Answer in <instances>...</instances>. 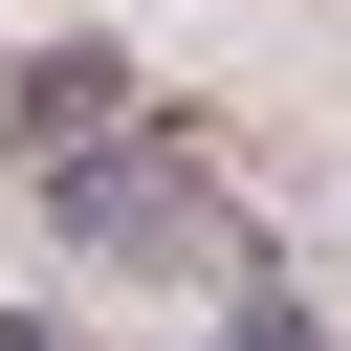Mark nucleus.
Listing matches in <instances>:
<instances>
[{
    "label": "nucleus",
    "mask_w": 351,
    "mask_h": 351,
    "mask_svg": "<svg viewBox=\"0 0 351 351\" xmlns=\"http://www.w3.org/2000/svg\"><path fill=\"white\" fill-rule=\"evenodd\" d=\"M44 219H66L88 263H154V285H285V263H263V219H241L176 132H110L88 176H44Z\"/></svg>",
    "instance_id": "1"
},
{
    "label": "nucleus",
    "mask_w": 351,
    "mask_h": 351,
    "mask_svg": "<svg viewBox=\"0 0 351 351\" xmlns=\"http://www.w3.org/2000/svg\"><path fill=\"white\" fill-rule=\"evenodd\" d=\"M110 132H154V110H132V44H22V66H0V154H22V176H88Z\"/></svg>",
    "instance_id": "2"
},
{
    "label": "nucleus",
    "mask_w": 351,
    "mask_h": 351,
    "mask_svg": "<svg viewBox=\"0 0 351 351\" xmlns=\"http://www.w3.org/2000/svg\"><path fill=\"white\" fill-rule=\"evenodd\" d=\"M197 351H329V329H307V285H219V329H197Z\"/></svg>",
    "instance_id": "3"
}]
</instances>
